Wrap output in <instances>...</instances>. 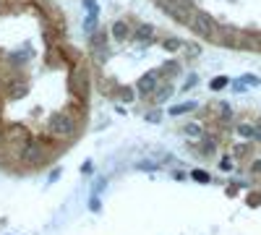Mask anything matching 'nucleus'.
<instances>
[{
    "mask_svg": "<svg viewBox=\"0 0 261 235\" xmlns=\"http://www.w3.org/2000/svg\"><path fill=\"white\" fill-rule=\"evenodd\" d=\"M68 87H71V94L73 99H81V102H89V94H92V73L86 66H79L71 79H68Z\"/></svg>",
    "mask_w": 261,
    "mask_h": 235,
    "instance_id": "f257e3e1",
    "label": "nucleus"
},
{
    "mask_svg": "<svg viewBox=\"0 0 261 235\" xmlns=\"http://www.w3.org/2000/svg\"><path fill=\"white\" fill-rule=\"evenodd\" d=\"M45 154H47L45 152V144H42L37 136H29L24 144L18 146V160L24 162V165H32V167L45 160Z\"/></svg>",
    "mask_w": 261,
    "mask_h": 235,
    "instance_id": "f03ea898",
    "label": "nucleus"
},
{
    "mask_svg": "<svg viewBox=\"0 0 261 235\" xmlns=\"http://www.w3.org/2000/svg\"><path fill=\"white\" fill-rule=\"evenodd\" d=\"M191 29L196 37H204V39H214L217 32H220V24H217V18L206 11H196L193 21H191Z\"/></svg>",
    "mask_w": 261,
    "mask_h": 235,
    "instance_id": "7ed1b4c3",
    "label": "nucleus"
},
{
    "mask_svg": "<svg viewBox=\"0 0 261 235\" xmlns=\"http://www.w3.org/2000/svg\"><path fill=\"white\" fill-rule=\"evenodd\" d=\"M47 125H50L53 136H58V139H73V134H76V120L68 113H53L47 118Z\"/></svg>",
    "mask_w": 261,
    "mask_h": 235,
    "instance_id": "20e7f679",
    "label": "nucleus"
},
{
    "mask_svg": "<svg viewBox=\"0 0 261 235\" xmlns=\"http://www.w3.org/2000/svg\"><path fill=\"white\" fill-rule=\"evenodd\" d=\"M157 6H160L172 21H178V24H188V27H191V21H193V16H196V11L183 8V6H175L172 0H157Z\"/></svg>",
    "mask_w": 261,
    "mask_h": 235,
    "instance_id": "39448f33",
    "label": "nucleus"
},
{
    "mask_svg": "<svg viewBox=\"0 0 261 235\" xmlns=\"http://www.w3.org/2000/svg\"><path fill=\"white\" fill-rule=\"evenodd\" d=\"M160 84H162L160 71H149V73H144V76L136 81V92H139L141 97H151V94H157Z\"/></svg>",
    "mask_w": 261,
    "mask_h": 235,
    "instance_id": "423d86ee",
    "label": "nucleus"
},
{
    "mask_svg": "<svg viewBox=\"0 0 261 235\" xmlns=\"http://www.w3.org/2000/svg\"><path fill=\"white\" fill-rule=\"evenodd\" d=\"M212 42H217V45H222V47H232V50H238V45H241V32H238L235 27H222L220 34H217Z\"/></svg>",
    "mask_w": 261,
    "mask_h": 235,
    "instance_id": "0eeeda50",
    "label": "nucleus"
},
{
    "mask_svg": "<svg viewBox=\"0 0 261 235\" xmlns=\"http://www.w3.org/2000/svg\"><path fill=\"white\" fill-rule=\"evenodd\" d=\"M29 94V84L24 81V79H11L8 84H6V97L8 99H24Z\"/></svg>",
    "mask_w": 261,
    "mask_h": 235,
    "instance_id": "6e6552de",
    "label": "nucleus"
},
{
    "mask_svg": "<svg viewBox=\"0 0 261 235\" xmlns=\"http://www.w3.org/2000/svg\"><path fill=\"white\" fill-rule=\"evenodd\" d=\"M107 39H110V34L107 32H94L89 37V50H99V53H110V45H107Z\"/></svg>",
    "mask_w": 261,
    "mask_h": 235,
    "instance_id": "1a4fd4ad",
    "label": "nucleus"
},
{
    "mask_svg": "<svg viewBox=\"0 0 261 235\" xmlns=\"http://www.w3.org/2000/svg\"><path fill=\"white\" fill-rule=\"evenodd\" d=\"M84 32L89 37L94 32H99V8H89V13H86V18H84Z\"/></svg>",
    "mask_w": 261,
    "mask_h": 235,
    "instance_id": "9d476101",
    "label": "nucleus"
},
{
    "mask_svg": "<svg viewBox=\"0 0 261 235\" xmlns=\"http://www.w3.org/2000/svg\"><path fill=\"white\" fill-rule=\"evenodd\" d=\"M235 136H241L246 141H253L256 139V123H248V120L235 123Z\"/></svg>",
    "mask_w": 261,
    "mask_h": 235,
    "instance_id": "9b49d317",
    "label": "nucleus"
},
{
    "mask_svg": "<svg viewBox=\"0 0 261 235\" xmlns=\"http://www.w3.org/2000/svg\"><path fill=\"white\" fill-rule=\"evenodd\" d=\"M134 39L136 42H154V27L151 24H139L134 29Z\"/></svg>",
    "mask_w": 261,
    "mask_h": 235,
    "instance_id": "f8f14e48",
    "label": "nucleus"
},
{
    "mask_svg": "<svg viewBox=\"0 0 261 235\" xmlns=\"http://www.w3.org/2000/svg\"><path fill=\"white\" fill-rule=\"evenodd\" d=\"M110 34H113L115 42H125L130 37V27L125 24V21H115V24L110 27Z\"/></svg>",
    "mask_w": 261,
    "mask_h": 235,
    "instance_id": "ddd939ff",
    "label": "nucleus"
},
{
    "mask_svg": "<svg viewBox=\"0 0 261 235\" xmlns=\"http://www.w3.org/2000/svg\"><path fill=\"white\" fill-rule=\"evenodd\" d=\"M196 108H199V105H196V102H180V105H172V108H170V115H186V113H193Z\"/></svg>",
    "mask_w": 261,
    "mask_h": 235,
    "instance_id": "4468645a",
    "label": "nucleus"
},
{
    "mask_svg": "<svg viewBox=\"0 0 261 235\" xmlns=\"http://www.w3.org/2000/svg\"><path fill=\"white\" fill-rule=\"evenodd\" d=\"M183 134L191 136V139H199V141L206 136V134H204V128H201L199 123H186V125H183Z\"/></svg>",
    "mask_w": 261,
    "mask_h": 235,
    "instance_id": "2eb2a0df",
    "label": "nucleus"
},
{
    "mask_svg": "<svg viewBox=\"0 0 261 235\" xmlns=\"http://www.w3.org/2000/svg\"><path fill=\"white\" fill-rule=\"evenodd\" d=\"M172 92H175V89H172V84H160V89H157V94H154V102H157V105L167 102V99L172 97Z\"/></svg>",
    "mask_w": 261,
    "mask_h": 235,
    "instance_id": "dca6fc26",
    "label": "nucleus"
},
{
    "mask_svg": "<svg viewBox=\"0 0 261 235\" xmlns=\"http://www.w3.org/2000/svg\"><path fill=\"white\" fill-rule=\"evenodd\" d=\"M162 47H165L167 53H178V50H186V42L178 39V37H167V39L162 42Z\"/></svg>",
    "mask_w": 261,
    "mask_h": 235,
    "instance_id": "f3484780",
    "label": "nucleus"
},
{
    "mask_svg": "<svg viewBox=\"0 0 261 235\" xmlns=\"http://www.w3.org/2000/svg\"><path fill=\"white\" fill-rule=\"evenodd\" d=\"M175 73H180V63H178V60H167L165 66L160 68V76H162V79H167V76H175Z\"/></svg>",
    "mask_w": 261,
    "mask_h": 235,
    "instance_id": "a211bd4d",
    "label": "nucleus"
},
{
    "mask_svg": "<svg viewBox=\"0 0 261 235\" xmlns=\"http://www.w3.org/2000/svg\"><path fill=\"white\" fill-rule=\"evenodd\" d=\"M199 149H201L206 157H212V154L217 152V141H214V136H204V139L199 141Z\"/></svg>",
    "mask_w": 261,
    "mask_h": 235,
    "instance_id": "6ab92c4d",
    "label": "nucleus"
},
{
    "mask_svg": "<svg viewBox=\"0 0 261 235\" xmlns=\"http://www.w3.org/2000/svg\"><path fill=\"white\" fill-rule=\"evenodd\" d=\"M115 97H118L120 102H134V99H136V89H130V87H120Z\"/></svg>",
    "mask_w": 261,
    "mask_h": 235,
    "instance_id": "aec40b11",
    "label": "nucleus"
},
{
    "mask_svg": "<svg viewBox=\"0 0 261 235\" xmlns=\"http://www.w3.org/2000/svg\"><path fill=\"white\" fill-rule=\"evenodd\" d=\"M227 84H230V79H227V76H217V79H212V81H209V89H212V92H222V89L227 87Z\"/></svg>",
    "mask_w": 261,
    "mask_h": 235,
    "instance_id": "412c9836",
    "label": "nucleus"
},
{
    "mask_svg": "<svg viewBox=\"0 0 261 235\" xmlns=\"http://www.w3.org/2000/svg\"><path fill=\"white\" fill-rule=\"evenodd\" d=\"M217 110H220V120L222 123H230L232 120V108H230L227 102H220V108H217Z\"/></svg>",
    "mask_w": 261,
    "mask_h": 235,
    "instance_id": "4be33fe9",
    "label": "nucleus"
},
{
    "mask_svg": "<svg viewBox=\"0 0 261 235\" xmlns=\"http://www.w3.org/2000/svg\"><path fill=\"white\" fill-rule=\"evenodd\" d=\"M136 170H146V173H154V170H160V162L141 160V162H136Z\"/></svg>",
    "mask_w": 261,
    "mask_h": 235,
    "instance_id": "5701e85b",
    "label": "nucleus"
},
{
    "mask_svg": "<svg viewBox=\"0 0 261 235\" xmlns=\"http://www.w3.org/2000/svg\"><path fill=\"white\" fill-rule=\"evenodd\" d=\"M191 178H193L196 183H209V180H212L206 170H193V173H191Z\"/></svg>",
    "mask_w": 261,
    "mask_h": 235,
    "instance_id": "b1692460",
    "label": "nucleus"
},
{
    "mask_svg": "<svg viewBox=\"0 0 261 235\" xmlns=\"http://www.w3.org/2000/svg\"><path fill=\"white\" fill-rule=\"evenodd\" d=\"M246 87H261V79L258 76H253V73H243V79H241Z\"/></svg>",
    "mask_w": 261,
    "mask_h": 235,
    "instance_id": "393cba45",
    "label": "nucleus"
},
{
    "mask_svg": "<svg viewBox=\"0 0 261 235\" xmlns=\"http://www.w3.org/2000/svg\"><path fill=\"white\" fill-rule=\"evenodd\" d=\"M144 118H146V123H160V120H162V113H160V108H157V110H149Z\"/></svg>",
    "mask_w": 261,
    "mask_h": 235,
    "instance_id": "a878e982",
    "label": "nucleus"
},
{
    "mask_svg": "<svg viewBox=\"0 0 261 235\" xmlns=\"http://www.w3.org/2000/svg\"><path fill=\"white\" fill-rule=\"evenodd\" d=\"M196 84H199V73H191L188 79H186V84H183V92H188V89H193Z\"/></svg>",
    "mask_w": 261,
    "mask_h": 235,
    "instance_id": "bb28decb",
    "label": "nucleus"
},
{
    "mask_svg": "<svg viewBox=\"0 0 261 235\" xmlns=\"http://www.w3.org/2000/svg\"><path fill=\"white\" fill-rule=\"evenodd\" d=\"M232 89H235L238 94H246V89H248V87H246V84H243L241 79H238V81H232Z\"/></svg>",
    "mask_w": 261,
    "mask_h": 235,
    "instance_id": "cd10ccee",
    "label": "nucleus"
},
{
    "mask_svg": "<svg viewBox=\"0 0 261 235\" xmlns=\"http://www.w3.org/2000/svg\"><path fill=\"white\" fill-rule=\"evenodd\" d=\"M258 204H261V194H256V191L248 194V206H258Z\"/></svg>",
    "mask_w": 261,
    "mask_h": 235,
    "instance_id": "c85d7f7f",
    "label": "nucleus"
},
{
    "mask_svg": "<svg viewBox=\"0 0 261 235\" xmlns=\"http://www.w3.org/2000/svg\"><path fill=\"white\" fill-rule=\"evenodd\" d=\"M186 50H188V55H191V58L201 55V47H199V45H188V42H186Z\"/></svg>",
    "mask_w": 261,
    "mask_h": 235,
    "instance_id": "c756f323",
    "label": "nucleus"
},
{
    "mask_svg": "<svg viewBox=\"0 0 261 235\" xmlns=\"http://www.w3.org/2000/svg\"><path fill=\"white\" fill-rule=\"evenodd\" d=\"M243 154H248V146L246 144H238L235 146V157H243Z\"/></svg>",
    "mask_w": 261,
    "mask_h": 235,
    "instance_id": "7c9ffc66",
    "label": "nucleus"
},
{
    "mask_svg": "<svg viewBox=\"0 0 261 235\" xmlns=\"http://www.w3.org/2000/svg\"><path fill=\"white\" fill-rule=\"evenodd\" d=\"M251 173L253 175H261V160H253L251 162Z\"/></svg>",
    "mask_w": 261,
    "mask_h": 235,
    "instance_id": "2f4dec72",
    "label": "nucleus"
},
{
    "mask_svg": "<svg viewBox=\"0 0 261 235\" xmlns=\"http://www.w3.org/2000/svg\"><path fill=\"white\" fill-rule=\"evenodd\" d=\"M89 209H92V212H99V199H97L94 194H92V201H89Z\"/></svg>",
    "mask_w": 261,
    "mask_h": 235,
    "instance_id": "473e14b6",
    "label": "nucleus"
},
{
    "mask_svg": "<svg viewBox=\"0 0 261 235\" xmlns=\"http://www.w3.org/2000/svg\"><path fill=\"white\" fill-rule=\"evenodd\" d=\"M81 3L86 6V11H89V8H97V0H81Z\"/></svg>",
    "mask_w": 261,
    "mask_h": 235,
    "instance_id": "72a5a7b5",
    "label": "nucleus"
},
{
    "mask_svg": "<svg viewBox=\"0 0 261 235\" xmlns=\"http://www.w3.org/2000/svg\"><path fill=\"white\" fill-rule=\"evenodd\" d=\"M220 167H222V170H230V167H232V160H222Z\"/></svg>",
    "mask_w": 261,
    "mask_h": 235,
    "instance_id": "f704fd0d",
    "label": "nucleus"
},
{
    "mask_svg": "<svg viewBox=\"0 0 261 235\" xmlns=\"http://www.w3.org/2000/svg\"><path fill=\"white\" fill-rule=\"evenodd\" d=\"M58 178H60V167H55L53 173H50V180H58Z\"/></svg>",
    "mask_w": 261,
    "mask_h": 235,
    "instance_id": "c9c22d12",
    "label": "nucleus"
},
{
    "mask_svg": "<svg viewBox=\"0 0 261 235\" xmlns=\"http://www.w3.org/2000/svg\"><path fill=\"white\" fill-rule=\"evenodd\" d=\"M253 141L261 144V123H256V139H253Z\"/></svg>",
    "mask_w": 261,
    "mask_h": 235,
    "instance_id": "e433bc0d",
    "label": "nucleus"
}]
</instances>
